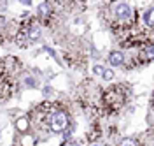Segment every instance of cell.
<instances>
[{
    "mask_svg": "<svg viewBox=\"0 0 154 146\" xmlns=\"http://www.w3.org/2000/svg\"><path fill=\"white\" fill-rule=\"evenodd\" d=\"M107 20L112 32L116 34V37L119 34H123L126 30L137 27V11L130 5V4H114V5H109V12H107Z\"/></svg>",
    "mask_w": 154,
    "mask_h": 146,
    "instance_id": "obj_1",
    "label": "cell"
},
{
    "mask_svg": "<svg viewBox=\"0 0 154 146\" xmlns=\"http://www.w3.org/2000/svg\"><path fill=\"white\" fill-rule=\"evenodd\" d=\"M130 95V88L125 83L121 85H112L102 92V99H100V115H114L119 109H123Z\"/></svg>",
    "mask_w": 154,
    "mask_h": 146,
    "instance_id": "obj_2",
    "label": "cell"
},
{
    "mask_svg": "<svg viewBox=\"0 0 154 146\" xmlns=\"http://www.w3.org/2000/svg\"><path fill=\"white\" fill-rule=\"evenodd\" d=\"M70 125V116L68 111L61 104L56 102H49V109H48V130L49 132H65L67 127Z\"/></svg>",
    "mask_w": 154,
    "mask_h": 146,
    "instance_id": "obj_3",
    "label": "cell"
},
{
    "mask_svg": "<svg viewBox=\"0 0 154 146\" xmlns=\"http://www.w3.org/2000/svg\"><path fill=\"white\" fill-rule=\"evenodd\" d=\"M109 63L112 67H119L125 63V53L123 51H110L109 53Z\"/></svg>",
    "mask_w": 154,
    "mask_h": 146,
    "instance_id": "obj_4",
    "label": "cell"
},
{
    "mask_svg": "<svg viewBox=\"0 0 154 146\" xmlns=\"http://www.w3.org/2000/svg\"><path fill=\"white\" fill-rule=\"evenodd\" d=\"M144 21L147 25V28H152V9H147L144 12Z\"/></svg>",
    "mask_w": 154,
    "mask_h": 146,
    "instance_id": "obj_5",
    "label": "cell"
},
{
    "mask_svg": "<svg viewBox=\"0 0 154 146\" xmlns=\"http://www.w3.org/2000/svg\"><path fill=\"white\" fill-rule=\"evenodd\" d=\"M119 146H142V144L138 141H135V139H123L119 143Z\"/></svg>",
    "mask_w": 154,
    "mask_h": 146,
    "instance_id": "obj_6",
    "label": "cell"
},
{
    "mask_svg": "<svg viewBox=\"0 0 154 146\" xmlns=\"http://www.w3.org/2000/svg\"><path fill=\"white\" fill-rule=\"evenodd\" d=\"M102 78H103V79H107V81L114 79V70H110V69H105V67H103V72H102Z\"/></svg>",
    "mask_w": 154,
    "mask_h": 146,
    "instance_id": "obj_7",
    "label": "cell"
},
{
    "mask_svg": "<svg viewBox=\"0 0 154 146\" xmlns=\"http://www.w3.org/2000/svg\"><path fill=\"white\" fill-rule=\"evenodd\" d=\"M93 70H95L96 76H102V72H103V67H102V65H95V69H93Z\"/></svg>",
    "mask_w": 154,
    "mask_h": 146,
    "instance_id": "obj_8",
    "label": "cell"
},
{
    "mask_svg": "<svg viewBox=\"0 0 154 146\" xmlns=\"http://www.w3.org/2000/svg\"><path fill=\"white\" fill-rule=\"evenodd\" d=\"M61 146H79V144H77V143H74V141H65Z\"/></svg>",
    "mask_w": 154,
    "mask_h": 146,
    "instance_id": "obj_9",
    "label": "cell"
},
{
    "mask_svg": "<svg viewBox=\"0 0 154 146\" xmlns=\"http://www.w3.org/2000/svg\"><path fill=\"white\" fill-rule=\"evenodd\" d=\"M2 42H4V34L0 32V44H2Z\"/></svg>",
    "mask_w": 154,
    "mask_h": 146,
    "instance_id": "obj_10",
    "label": "cell"
}]
</instances>
